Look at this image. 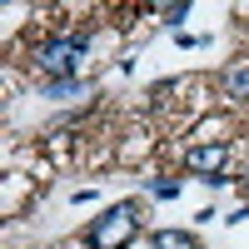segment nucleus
Listing matches in <instances>:
<instances>
[{
    "mask_svg": "<svg viewBox=\"0 0 249 249\" xmlns=\"http://www.w3.org/2000/svg\"><path fill=\"white\" fill-rule=\"evenodd\" d=\"M140 230V204H115L90 224V249H124Z\"/></svg>",
    "mask_w": 249,
    "mask_h": 249,
    "instance_id": "1",
    "label": "nucleus"
},
{
    "mask_svg": "<svg viewBox=\"0 0 249 249\" xmlns=\"http://www.w3.org/2000/svg\"><path fill=\"white\" fill-rule=\"evenodd\" d=\"M85 50H90V35H60V40H50V45H40V70H45L50 80H75Z\"/></svg>",
    "mask_w": 249,
    "mask_h": 249,
    "instance_id": "2",
    "label": "nucleus"
},
{
    "mask_svg": "<svg viewBox=\"0 0 249 249\" xmlns=\"http://www.w3.org/2000/svg\"><path fill=\"white\" fill-rule=\"evenodd\" d=\"M224 160H230V144H219V140H214V144H195V150L184 155V164H190L195 175H214Z\"/></svg>",
    "mask_w": 249,
    "mask_h": 249,
    "instance_id": "3",
    "label": "nucleus"
},
{
    "mask_svg": "<svg viewBox=\"0 0 249 249\" xmlns=\"http://www.w3.org/2000/svg\"><path fill=\"white\" fill-rule=\"evenodd\" d=\"M224 95L230 100H249V60H239V65L224 70Z\"/></svg>",
    "mask_w": 249,
    "mask_h": 249,
    "instance_id": "4",
    "label": "nucleus"
},
{
    "mask_svg": "<svg viewBox=\"0 0 249 249\" xmlns=\"http://www.w3.org/2000/svg\"><path fill=\"white\" fill-rule=\"evenodd\" d=\"M150 249H199V244H195V234H184V230H160L150 239Z\"/></svg>",
    "mask_w": 249,
    "mask_h": 249,
    "instance_id": "5",
    "label": "nucleus"
},
{
    "mask_svg": "<svg viewBox=\"0 0 249 249\" xmlns=\"http://www.w3.org/2000/svg\"><path fill=\"white\" fill-rule=\"evenodd\" d=\"M155 15L164 20V25H179V20H184V15H190V5H184V0H175V5H160Z\"/></svg>",
    "mask_w": 249,
    "mask_h": 249,
    "instance_id": "6",
    "label": "nucleus"
},
{
    "mask_svg": "<svg viewBox=\"0 0 249 249\" xmlns=\"http://www.w3.org/2000/svg\"><path fill=\"white\" fill-rule=\"evenodd\" d=\"M150 190H155V199H175V195H179V184H175V179H155Z\"/></svg>",
    "mask_w": 249,
    "mask_h": 249,
    "instance_id": "7",
    "label": "nucleus"
}]
</instances>
